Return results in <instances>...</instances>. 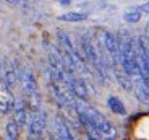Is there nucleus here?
<instances>
[{"instance_id":"4","label":"nucleus","mask_w":149,"mask_h":140,"mask_svg":"<svg viewBox=\"0 0 149 140\" xmlns=\"http://www.w3.org/2000/svg\"><path fill=\"white\" fill-rule=\"evenodd\" d=\"M68 87H70L71 95L74 96V99L78 101H88L89 98V88H88V83H86L83 78H78L74 75H68Z\"/></svg>"},{"instance_id":"2","label":"nucleus","mask_w":149,"mask_h":140,"mask_svg":"<svg viewBox=\"0 0 149 140\" xmlns=\"http://www.w3.org/2000/svg\"><path fill=\"white\" fill-rule=\"evenodd\" d=\"M97 34H99L97 41H99L101 47L104 49V52L107 54L112 68L120 67V42H118L117 34L110 33V31H105V30H101Z\"/></svg>"},{"instance_id":"5","label":"nucleus","mask_w":149,"mask_h":140,"mask_svg":"<svg viewBox=\"0 0 149 140\" xmlns=\"http://www.w3.org/2000/svg\"><path fill=\"white\" fill-rule=\"evenodd\" d=\"M15 106V98L11 95V90L3 83V80H0V113L8 114L10 111H13Z\"/></svg>"},{"instance_id":"17","label":"nucleus","mask_w":149,"mask_h":140,"mask_svg":"<svg viewBox=\"0 0 149 140\" xmlns=\"http://www.w3.org/2000/svg\"><path fill=\"white\" fill-rule=\"evenodd\" d=\"M24 140H42V139H37V137H33V135H28Z\"/></svg>"},{"instance_id":"1","label":"nucleus","mask_w":149,"mask_h":140,"mask_svg":"<svg viewBox=\"0 0 149 140\" xmlns=\"http://www.w3.org/2000/svg\"><path fill=\"white\" fill-rule=\"evenodd\" d=\"M76 108L79 111V116H81L83 125L86 129L96 132L99 137H102L104 140H115L118 137V130L107 117H105L102 113L96 109V108L86 104L84 101L76 103Z\"/></svg>"},{"instance_id":"7","label":"nucleus","mask_w":149,"mask_h":140,"mask_svg":"<svg viewBox=\"0 0 149 140\" xmlns=\"http://www.w3.org/2000/svg\"><path fill=\"white\" fill-rule=\"evenodd\" d=\"M54 124H55V135L60 140H76L73 132H71V127L68 125V122L65 121L63 116H57Z\"/></svg>"},{"instance_id":"13","label":"nucleus","mask_w":149,"mask_h":140,"mask_svg":"<svg viewBox=\"0 0 149 140\" xmlns=\"http://www.w3.org/2000/svg\"><path fill=\"white\" fill-rule=\"evenodd\" d=\"M123 20L127 23H138L139 20H141V11L138 10V8H131V10H127L125 11V15H123Z\"/></svg>"},{"instance_id":"20","label":"nucleus","mask_w":149,"mask_h":140,"mask_svg":"<svg viewBox=\"0 0 149 140\" xmlns=\"http://www.w3.org/2000/svg\"><path fill=\"white\" fill-rule=\"evenodd\" d=\"M88 140H96V139H94V137H93V135H89V139H88Z\"/></svg>"},{"instance_id":"18","label":"nucleus","mask_w":149,"mask_h":140,"mask_svg":"<svg viewBox=\"0 0 149 140\" xmlns=\"http://www.w3.org/2000/svg\"><path fill=\"white\" fill-rule=\"evenodd\" d=\"M8 4H13V5H18L19 4V0H7Z\"/></svg>"},{"instance_id":"16","label":"nucleus","mask_w":149,"mask_h":140,"mask_svg":"<svg viewBox=\"0 0 149 140\" xmlns=\"http://www.w3.org/2000/svg\"><path fill=\"white\" fill-rule=\"evenodd\" d=\"M57 2H58L60 5H63V7H68V5H71L73 0H57Z\"/></svg>"},{"instance_id":"9","label":"nucleus","mask_w":149,"mask_h":140,"mask_svg":"<svg viewBox=\"0 0 149 140\" xmlns=\"http://www.w3.org/2000/svg\"><path fill=\"white\" fill-rule=\"evenodd\" d=\"M113 75H115V78H117V83H118L125 91H133V78H131L122 67L113 68Z\"/></svg>"},{"instance_id":"8","label":"nucleus","mask_w":149,"mask_h":140,"mask_svg":"<svg viewBox=\"0 0 149 140\" xmlns=\"http://www.w3.org/2000/svg\"><path fill=\"white\" fill-rule=\"evenodd\" d=\"M19 78V73L16 72V67L15 64L11 61H7V64H5L3 67V77H2V80H3V83L7 85L10 90H13L16 85V82H18Z\"/></svg>"},{"instance_id":"3","label":"nucleus","mask_w":149,"mask_h":140,"mask_svg":"<svg viewBox=\"0 0 149 140\" xmlns=\"http://www.w3.org/2000/svg\"><path fill=\"white\" fill-rule=\"evenodd\" d=\"M28 135L37 137V139H42L45 132V127H47V116L41 108H36V109L29 111V119H28Z\"/></svg>"},{"instance_id":"6","label":"nucleus","mask_w":149,"mask_h":140,"mask_svg":"<svg viewBox=\"0 0 149 140\" xmlns=\"http://www.w3.org/2000/svg\"><path fill=\"white\" fill-rule=\"evenodd\" d=\"M29 106H28V103L24 99H18L15 101V106H13V114H15V119L13 121L23 127V125L28 124V119H29Z\"/></svg>"},{"instance_id":"14","label":"nucleus","mask_w":149,"mask_h":140,"mask_svg":"<svg viewBox=\"0 0 149 140\" xmlns=\"http://www.w3.org/2000/svg\"><path fill=\"white\" fill-rule=\"evenodd\" d=\"M138 10L141 11V13H146V15H149V2H146V4L139 5V7H138Z\"/></svg>"},{"instance_id":"19","label":"nucleus","mask_w":149,"mask_h":140,"mask_svg":"<svg viewBox=\"0 0 149 140\" xmlns=\"http://www.w3.org/2000/svg\"><path fill=\"white\" fill-rule=\"evenodd\" d=\"M49 140H60V139H58V137H57V135H52V137H50V139H49Z\"/></svg>"},{"instance_id":"10","label":"nucleus","mask_w":149,"mask_h":140,"mask_svg":"<svg viewBox=\"0 0 149 140\" xmlns=\"http://www.w3.org/2000/svg\"><path fill=\"white\" fill-rule=\"evenodd\" d=\"M107 106L110 108L112 113L118 114V116L127 114V108H125V104H123L122 99L117 98V96H109V98H107Z\"/></svg>"},{"instance_id":"21","label":"nucleus","mask_w":149,"mask_h":140,"mask_svg":"<svg viewBox=\"0 0 149 140\" xmlns=\"http://www.w3.org/2000/svg\"><path fill=\"white\" fill-rule=\"evenodd\" d=\"M0 72H2V62H0ZM0 80H2V78H0Z\"/></svg>"},{"instance_id":"12","label":"nucleus","mask_w":149,"mask_h":140,"mask_svg":"<svg viewBox=\"0 0 149 140\" xmlns=\"http://www.w3.org/2000/svg\"><path fill=\"white\" fill-rule=\"evenodd\" d=\"M5 137L7 140H18L19 139V125L15 121H10L5 127Z\"/></svg>"},{"instance_id":"15","label":"nucleus","mask_w":149,"mask_h":140,"mask_svg":"<svg viewBox=\"0 0 149 140\" xmlns=\"http://www.w3.org/2000/svg\"><path fill=\"white\" fill-rule=\"evenodd\" d=\"M144 39L149 46V23H146V26H144Z\"/></svg>"},{"instance_id":"11","label":"nucleus","mask_w":149,"mask_h":140,"mask_svg":"<svg viewBox=\"0 0 149 140\" xmlns=\"http://www.w3.org/2000/svg\"><path fill=\"white\" fill-rule=\"evenodd\" d=\"M58 20L60 21H68V23H78V21L88 20V13H84V11H68V13L60 15Z\"/></svg>"}]
</instances>
